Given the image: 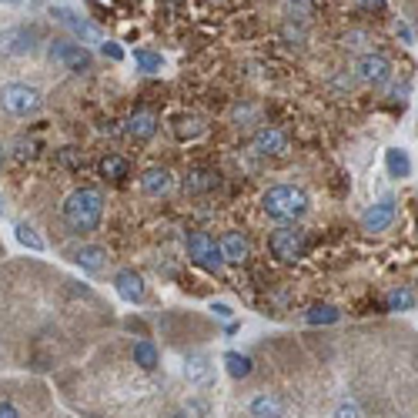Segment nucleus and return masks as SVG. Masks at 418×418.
Segmentation results:
<instances>
[{
    "instance_id": "f257e3e1",
    "label": "nucleus",
    "mask_w": 418,
    "mask_h": 418,
    "mask_svg": "<svg viewBox=\"0 0 418 418\" xmlns=\"http://www.w3.org/2000/svg\"><path fill=\"white\" fill-rule=\"evenodd\" d=\"M101 214H104V201L94 188H81L64 201V221L71 224L74 231L88 235V231H97L101 224Z\"/></svg>"
},
{
    "instance_id": "f03ea898",
    "label": "nucleus",
    "mask_w": 418,
    "mask_h": 418,
    "mask_svg": "<svg viewBox=\"0 0 418 418\" xmlns=\"http://www.w3.org/2000/svg\"><path fill=\"white\" fill-rule=\"evenodd\" d=\"M261 208L268 218L274 221H298L301 214L308 211V195L295 188V184H278V188H268L265 197H261Z\"/></svg>"
},
{
    "instance_id": "7ed1b4c3",
    "label": "nucleus",
    "mask_w": 418,
    "mask_h": 418,
    "mask_svg": "<svg viewBox=\"0 0 418 418\" xmlns=\"http://www.w3.org/2000/svg\"><path fill=\"white\" fill-rule=\"evenodd\" d=\"M188 254L195 261L197 268L204 271H221L224 265V254H221V244H214L208 231H191L188 235Z\"/></svg>"
},
{
    "instance_id": "20e7f679",
    "label": "nucleus",
    "mask_w": 418,
    "mask_h": 418,
    "mask_svg": "<svg viewBox=\"0 0 418 418\" xmlns=\"http://www.w3.org/2000/svg\"><path fill=\"white\" fill-rule=\"evenodd\" d=\"M0 104H4V111L24 118V114H34L41 107V90L27 88V84H7L0 90Z\"/></svg>"
},
{
    "instance_id": "39448f33",
    "label": "nucleus",
    "mask_w": 418,
    "mask_h": 418,
    "mask_svg": "<svg viewBox=\"0 0 418 418\" xmlns=\"http://www.w3.org/2000/svg\"><path fill=\"white\" fill-rule=\"evenodd\" d=\"M271 254L278 258V261H298L305 248H308V241H305V231L298 228H278L274 235H271Z\"/></svg>"
},
{
    "instance_id": "423d86ee",
    "label": "nucleus",
    "mask_w": 418,
    "mask_h": 418,
    "mask_svg": "<svg viewBox=\"0 0 418 418\" xmlns=\"http://www.w3.org/2000/svg\"><path fill=\"white\" fill-rule=\"evenodd\" d=\"M47 57L57 60V64H64L67 71H77V74L90 67V54L81 44H71V41H54L50 50H47Z\"/></svg>"
},
{
    "instance_id": "0eeeda50",
    "label": "nucleus",
    "mask_w": 418,
    "mask_h": 418,
    "mask_svg": "<svg viewBox=\"0 0 418 418\" xmlns=\"http://www.w3.org/2000/svg\"><path fill=\"white\" fill-rule=\"evenodd\" d=\"M355 71H358V77L365 84H389L391 64L382 57V54H365V57H358Z\"/></svg>"
},
{
    "instance_id": "6e6552de",
    "label": "nucleus",
    "mask_w": 418,
    "mask_h": 418,
    "mask_svg": "<svg viewBox=\"0 0 418 418\" xmlns=\"http://www.w3.org/2000/svg\"><path fill=\"white\" fill-rule=\"evenodd\" d=\"M391 221H395V197L385 195L382 201H375L372 208L365 211V218H361V228H365V231H385Z\"/></svg>"
},
{
    "instance_id": "1a4fd4ad",
    "label": "nucleus",
    "mask_w": 418,
    "mask_h": 418,
    "mask_svg": "<svg viewBox=\"0 0 418 418\" xmlns=\"http://www.w3.org/2000/svg\"><path fill=\"white\" fill-rule=\"evenodd\" d=\"M114 288H118V295L124 301H131V305H141L144 301V295H148V288H144V278L137 274V271L124 268L114 274Z\"/></svg>"
},
{
    "instance_id": "9d476101",
    "label": "nucleus",
    "mask_w": 418,
    "mask_h": 418,
    "mask_svg": "<svg viewBox=\"0 0 418 418\" xmlns=\"http://www.w3.org/2000/svg\"><path fill=\"white\" fill-rule=\"evenodd\" d=\"M54 17H57L60 24H64V27H71V30H74L77 37H81V41H101V30L94 27V24H88L84 17H77L74 11H67V7H57V11H54Z\"/></svg>"
},
{
    "instance_id": "9b49d317",
    "label": "nucleus",
    "mask_w": 418,
    "mask_h": 418,
    "mask_svg": "<svg viewBox=\"0 0 418 418\" xmlns=\"http://www.w3.org/2000/svg\"><path fill=\"white\" fill-rule=\"evenodd\" d=\"M30 41H34V34L24 27H11L0 34V54H30Z\"/></svg>"
},
{
    "instance_id": "f8f14e48",
    "label": "nucleus",
    "mask_w": 418,
    "mask_h": 418,
    "mask_svg": "<svg viewBox=\"0 0 418 418\" xmlns=\"http://www.w3.org/2000/svg\"><path fill=\"white\" fill-rule=\"evenodd\" d=\"M221 254L224 261H235V265H241L248 254H251V244H248V238L244 235H238V231H228L221 241Z\"/></svg>"
},
{
    "instance_id": "ddd939ff",
    "label": "nucleus",
    "mask_w": 418,
    "mask_h": 418,
    "mask_svg": "<svg viewBox=\"0 0 418 418\" xmlns=\"http://www.w3.org/2000/svg\"><path fill=\"white\" fill-rule=\"evenodd\" d=\"M284 148H288V141H284V134L278 127H265V131H258V137H254V151L258 154H281Z\"/></svg>"
},
{
    "instance_id": "4468645a",
    "label": "nucleus",
    "mask_w": 418,
    "mask_h": 418,
    "mask_svg": "<svg viewBox=\"0 0 418 418\" xmlns=\"http://www.w3.org/2000/svg\"><path fill=\"white\" fill-rule=\"evenodd\" d=\"M74 261H77V265H81L84 271H104L107 251H104V248H97V244H84V248H77Z\"/></svg>"
},
{
    "instance_id": "2eb2a0df",
    "label": "nucleus",
    "mask_w": 418,
    "mask_h": 418,
    "mask_svg": "<svg viewBox=\"0 0 418 418\" xmlns=\"http://www.w3.org/2000/svg\"><path fill=\"white\" fill-rule=\"evenodd\" d=\"M167 188H171V174H167L165 167H151L148 174L141 178V191L151 197H158V195H165Z\"/></svg>"
},
{
    "instance_id": "dca6fc26",
    "label": "nucleus",
    "mask_w": 418,
    "mask_h": 418,
    "mask_svg": "<svg viewBox=\"0 0 418 418\" xmlns=\"http://www.w3.org/2000/svg\"><path fill=\"white\" fill-rule=\"evenodd\" d=\"M154 131H158V120H154V114H148V111H141V114H134V118L127 120V134L137 137V141L154 137Z\"/></svg>"
},
{
    "instance_id": "f3484780",
    "label": "nucleus",
    "mask_w": 418,
    "mask_h": 418,
    "mask_svg": "<svg viewBox=\"0 0 418 418\" xmlns=\"http://www.w3.org/2000/svg\"><path fill=\"white\" fill-rule=\"evenodd\" d=\"M214 184H218V174H214V171H208V167H197V171H191V174L184 178V191L201 195V191H211Z\"/></svg>"
},
{
    "instance_id": "a211bd4d",
    "label": "nucleus",
    "mask_w": 418,
    "mask_h": 418,
    "mask_svg": "<svg viewBox=\"0 0 418 418\" xmlns=\"http://www.w3.org/2000/svg\"><path fill=\"white\" fill-rule=\"evenodd\" d=\"M158 344L151 342V338H141V342H134V365H141L144 372H154L158 368Z\"/></svg>"
},
{
    "instance_id": "6ab92c4d",
    "label": "nucleus",
    "mask_w": 418,
    "mask_h": 418,
    "mask_svg": "<svg viewBox=\"0 0 418 418\" xmlns=\"http://www.w3.org/2000/svg\"><path fill=\"white\" fill-rule=\"evenodd\" d=\"M251 415L254 418H281L284 405H281V398H274V395H258L251 402Z\"/></svg>"
},
{
    "instance_id": "aec40b11",
    "label": "nucleus",
    "mask_w": 418,
    "mask_h": 418,
    "mask_svg": "<svg viewBox=\"0 0 418 418\" xmlns=\"http://www.w3.org/2000/svg\"><path fill=\"white\" fill-rule=\"evenodd\" d=\"M385 167H389L391 178H408L412 174V161L402 148H389L385 151Z\"/></svg>"
},
{
    "instance_id": "412c9836",
    "label": "nucleus",
    "mask_w": 418,
    "mask_h": 418,
    "mask_svg": "<svg viewBox=\"0 0 418 418\" xmlns=\"http://www.w3.org/2000/svg\"><path fill=\"white\" fill-rule=\"evenodd\" d=\"M184 375H188V382H195V385H204V382L211 378V361H208V355H188Z\"/></svg>"
},
{
    "instance_id": "4be33fe9",
    "label": "nucleus",
    "mask_w": 418,
    "mask_h": 418,
    "mask_svg": "<svg viewBox=\"0 0 418 418\" xmlns=\"http://www.w3.org/2000/svg\"><path fill=\"white\" fill-rule=\"evenodd\" d=\"M342 318V312L335 308V305H312L308 312H305V321L308 325H335Z\"/></svg>"
},
{
    "instance_id": "5701e85b",
    "label": "nucleus",
    "mask_w": 418,
    "mask_h": 418,
    "mask_svg": "<svg viewBox=\"0 0 418 418\" xmlns=\"http://www.w3.org/2000/svg\"><path fill=\"white\" fill-rule=\"evenodd\" d=\"M224 365H228V375L231 378H248L254 372V361L248 355H241V351H228L224 355Z\"/></svg>"
},
{
    "instance_id": "b1692460",
    "label": "nucleus",
    "mask_w": 418,
    "mask_h": 418,
    "mask_svg": "<svg viewBox=\"0 0 418 418\" xmlns=\"http://www.w3.org/2000/svg\"><path fill=\"white\" fill-rule=\"evenodd\" d=\"M127 171H131V165L120 158V154H107V158H101V174L111 181H120L127 178Z\"/></svg>"
},
{
    "instance_id": "393cba45",
    "label": "nucleus",
    "mask_w": 418,
    "mask_h": 418,
    "mask_svg": "<svg viewBox=\"0 0 418 418\" xmlns=\"http://www.w3.org/2000/svg\"><path fill=\"white\" fill-rule=\"evenodd\" d=\"M415 305V295L408 291V288H395V291H389V298H385V308L389 312H408Z\"/></svg>"
},
{
    "instance_id": "a878e982",
    "label": "nucleus",
    "mask_w": 418,
    "mask_h": 418,
    "mask_svg": "<svg viewBox=\"0 0 418 418\" xmlns=\"http://www.w3.org/2000/svg\"><path fill=\"white\" fill-rule=\"evenodd\" d=\"M17 241L24 244V248H30V251H44V241L37 238V231L30 228V224H17Z\"/></svg>"
},
{
    "instance_id": "bb28decb",
    "label": "nucleus",
    "mask_w": 418,
    "mask_h": 418,
    "mask_svg": "<svg viewBox=\"0 0 418 418\" xmlns=\"http://www.w3.org/2000/svg\"><path fill=\"white\" fill-rule=\"evenodd\" d=\"M134 64L141 67V71L154 74V71H161V54H151V50H134Z\"/></svg>"
},
{
    "instance_id": "cd10ccee",
    "label": "nucleus",
    "mask_w": 418,
    "mask_h": 418,
    "mask_svg": "<svg viewBox=\"0 0 418 418\" xmlns=\"http://www.w3.org/2000/svg\"><path fill=\"white\" fill-rule=\"evenodd\" d=\"M174 131H178V137H197L204 131V124L197 118H178V127H174Z\"/></svg>"
},
{
    "instance_id": "c85d7f7f",
    "label": "nucleus",
    "mask_w": 418,
    "mask_h": 418,
    "mask_svg": "<svg viewBox=\"0 0 418 418\" xmlns=\"http://www.w3.org/2000/svg\"><path fill=\"white\" fill-rule=\"evenodd\" d=\"M331 418H361V408L351 402V398H344V402L335 408V415H331Z\"/></svg>"
},
{
    "instance_id": "c756f323",
    "label": "nucleus",
    "mask_w": 418,
    "mask_h": 418,
    "mask_svg": "<svg viewBox=\"0 0 418 418\" xmlns=\"http://www.w3.org/2000/svg\"><path fill=\"white\" fill-rule=\"evenodd\" d=\"M211 312L218 314L221 321H231V318H235V312H231V305H224V301H214V305H211Z\"/></svg>"
},
{
    "instance_id": "7c9ffc66",
    "label": "nucleus",
    "mask_w": 418,
    "mask_h": 418,
    "mask_svg": "<svg viewBox=\"0 0 418 418\" xmlns=\"http://www.w3.org/2000/svg\"><path fill=\"white\" fill-rule=\"evenodd\" d=\"M101 50H104V57H111V60H124V50H120L118 44H111V41L101 44Z\"/></svg>"
},
{
    "instance_id": "2f4dec72",
    "label": "nucleus",
    "mask_w": 418,
    "mask_h": 418,
    "mask_svg": "<svg viewBox=\"0 0 418 418\" xmlns=\"http://www.w3.org/2000/svg\"><path fill=\"white\" fill-rule=\"evenodd\" d=\"M0 418H20V412L11 402H0Z\"/></svg>"
},
{
    "instance_id": "473e14b6",
    "label": "nucleus",
    "mask_w": 418,
    "mask_h": 418,
    "mask_svg": "<svg viewBox=\"0 0 418 418\" xmlns=\"http://www.w3.org/2000/svg\"><path fill=\"white\" fill-rule=\"evenodd\" d=\"M398 37H402L405 44H412V30L405 27V24H398Z\"/></svg>"
},
{
    "instance_id": "72a5a7b5",
    "label": "nucleus",
    "mask_w": 418,
    "mask_h": 418,
    "mask_svg": "<svg viewBox=\"0 0 418 418\" xmlns=\"http://www.w3.org/2000/svg\"><path fill=\"white\" fill-rule=\"evenodd\" d=\"M361 7H382V0H358Z\"/></svg>"
},
{
    "instance_id": "f704fd0d",
    "label": "nucleus",
    "mask_w": 418,
    "mask_h": 418,
    "mask_svg": "<svg viewBox=\"0 0 418 418\" xmlns=\"http://www.w3.org/2000/svg\"><path fill=\"white\" fill-rule=\"evenodd\" d=\"M0 4H20V0H0Z\"/></svg>"
},
{
    "instance_id": "c9c22d12",
    "label": "nucleus",
    "mask_w": 418,
    "mask_h": 418,
    "mask_svg": "<svg viewBox=\"0 0 418 418\" xmlns=\"http://www.w3.org/2000/svg\"><path fill=\"white\" fill-rule=\"evenodd\" d=\"M171 418H188V415H171Z\"/></svg>"
}]
</instances>
